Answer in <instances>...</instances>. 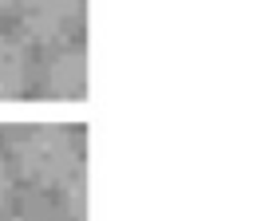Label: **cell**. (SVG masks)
<instances>
[{"label":"cell","mask_w":253,"mask_h":221,"mask_svg":"<svg viewBox=\"0 0 253 221\" xmlns=\"http://www.w3.org/2000/svg\"><path fill=\"white\" fill-rule=\"evenodd\" d=\"M12 158H16V170L32 185H63L79 170L71 134L63 126H51V122L20 126L12 134Z\"/></svg>","instance_id":"1"},{"label":"cell","mask_w":253,"mask_h":221,"mask_svg":"<svg viewBox=\"0 0 253 221\" xmlns=\"http://www.w3.org/2000/svg\"><path fill=\"white\" fill-rule=\"evenodd\" d=\"M20 32L32 43H55L79 16V0H16Z\"/></svg>","instance_id":"2"},{"label":"cell","mask_w":253,"mask_h":221,"mask_svg":"<svg viewBox=\"0 0 253 221\" xmlns=\"http://www.w3.org/2000/svg\"><path fill=\"white\" fill-rule=\"evenodd\" d=\"M43 87L55 99H79L87 91V55L75 51V47L71 51H59L47 63V71H43Z\"/></svg>","instance_id":"3"},{"label":"cell","mask_w":253,"mask_h":221,"mask_svg":"<svg viewBox=\"0 0 253 221\" xmlns=\"http://www.w3.org/2000/svg\"><path fill=\"white\" fill-rule=\"evenodd\" d=\"M28 87V55L20 39L0 36V99H12Z\"/></svg>","instance_id":"4"},{"label":"cell","mask_w":253,"mask_h":221,"mask_svg":"<svg viewBox=\"0 0 253 221\" xmlns=\"http://www.w3.org/2000/svg\"><path fill=\"white\" fill-rule=\"evenodd\" d=\"M83 185H87L83 170H75V174L63 182V197H67V209H71V217H75V221H83Z\"/></svg>","instance_id":"5"},{"label":"cell","mask_w":253,"mask_h":221,"mask_svg":"<svg viewBox=\"0 0 253 221\" xmlns=\"http://www.w3.org/2000/svg\"><path fill=\"white\" fill-rule=\"evenodd\" d=\"M8 189H12V174H8V166L0 162V205L8 201Z\"/></svg>","instance_id":"6"},{"label":"cell","mask_w":253,"mask_h":221,"mask_svg":"<svg viewBox=\"0 0 253 221\" xmlns=\"http://www.w3.org/2000/svg\"><path fill=\"white\" fill-rule=\"evenodd\" d=\"M8 4H12V0H0V12H4V8H8Z\"/></svg>","instance_id":"7"},{"label":"cell","mask_w":253,"mask_h":221,"mask_svg":"<svg viewBox=\"0 0 253 221\" xmlns=\"http://www.w3.org/2000/svg\"><path fill=\"white\" fill-rule=\"evenodd\" d=\"M12 221H24V217H12Z\"/></svg>","instance_id":"8"}]
</instances>
